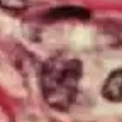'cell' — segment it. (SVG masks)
<instances>
[{
  "label": "cell",
  "instance_id": "1",
  "mask_svg": "<svg viewBox=\"0 0 122 122\" xmlns=\"http://www.w3.org/2000/svg\"><path fill=\"white\" fill-rule=\"evenodd\" d=\"M81 78V63L78 59L56 56L44 63L41 70V92L54 110H68L73 105Z\"/></svg>",
  "mask_w": 122,
  "mask_h": 122
},
{
  "label": "cell",
  "instance_id": "2",
  "mask_svg": "<svg viewBox=\"0 0 122 122\" xmlns=\"http://www.w3.org/2000/svg\"><path fill=\"white\" fill-rule=\"evenodd\" d=\"M102 95L110 102H122V70H115L105 80Z\"/></svg>",
  "mask_w": 122,
  "mask_h": 122
},
{
  "label": "cell",
  "instance_id": "3",
  "mask_svg": "<svg viewBox=\"0 0 122 122\" xmlns=\"http://www.w3.org/2000/svg\"><path fill=\"white\" fill-rule=\"evenodd\" d=\"M46 17L49 20H85L90 17V14L81 9V7H58V9H51Z\"/></svg>",
  "mask_w": 122,
  "mask_h": 122
},
{
  "label": "cell",
  "instance_id": "4",
  "mask_svg": "<svg viewBox=\"0 0 122 122\" xmlns=\"http://www.w3.org/2000/svg\"><path fill=\"white\" fill-rule=\"evenodd\" d=\"M27 2L25 0H0V9L7 10L10 14H20L27 9Z\"/></svg>",
  "mask_w": 122,
  "mask_h": 122
}]
</instances>
